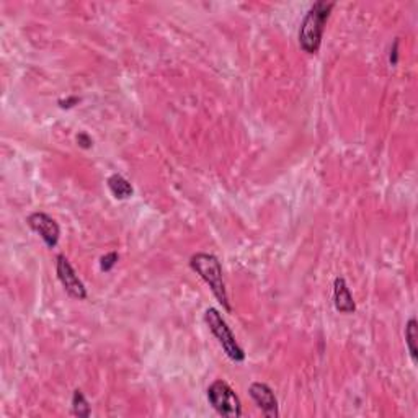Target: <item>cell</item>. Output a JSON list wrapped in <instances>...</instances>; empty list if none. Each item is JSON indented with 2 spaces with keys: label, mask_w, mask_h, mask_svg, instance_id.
Wrapping results in <instances>:
<instances>
[{
  "label": "cell",
  "mask_w": 418,
  "mask_h": 418,
  "mask_svg": "<svg viewBox=\"0 0 418 418\" xmlns=\"http://www.w3.org/2000/svg\"><path fill=\"white\" fill-rule=\"evenodd\" d=\"M334 6V2L319 0L309 8L301 24V28H299V46H301L304 53L316 54L319 51L322 36H324L325 31V24L329 20Z\"/></svg>",
  "instance_id": "cell-1"
},
{
  "label": "cell",
  "mask_w": 418,
  "mask_h": 418,
  "mask_svg": "<svg viewBox=\"0 0 418 418\" xmlns=\"http://www.w3.org/2000/svg\"><path fill=\"white\" fill-rule=\"evenodd\" d=\"M190 266H192L194 273L201 276L204 283L211 288L212 294H215L217 299V302H219L227 312L233 311L229 298H227L224 278H222L221 262L217 260L215 255H211V253L199 252V253H194V255L190 258Z\"/></svg>",
  "instance_id": "cell-2"
},
{
  "label": "cell",
  "mask_w": 418,
  "mask_h": 418,
  "mask_svg": "<svg viewBox=\"0 0 418 418\" xmlns=\"http://www.w3.org/2000/svg\"><path fill=\"white\" fill-rule=\"evenodd\" d=\"M204 322H206L209 330L212 331V335L217 338V342H219L227 356L235 363H242L245 360L244 349L240 348V345L234 337L233 330L229 329V325H227L226 320L222 319L219 311L215 307H209L208 311L204 312Z\"/></svg>",
  "instance_id": "cell-3"
},
{
  "label": "cell",
  "mask_w": 418,
  "mask_h": 418,
  "mask_svg": "<svg viewBox=\"0 0 418 418\" xmlns=\"http://www.w3.org/2000/svg\"><path fill=\"white\" fill-rule=\"evenodd\" d=\"M208 401L222 417L239 418L242 415V403L233 388L224 381H215L208 388Z\"/></svg>",
  "instance_id": "cell-4"
},
{
  "label": "cell",
  "mask_w": 418,
  "mask_h": 418,
  "mask_svg": "<svg viewBox=\"0 0 418 418\" xmlns=\"http://www.w3.org/2000/svg\"><path fill=\"white\" fill-rule=\"evenodd\" d=\"M56 271H57L59 281H61V284L64 286L66 293L69 294L71 298L79 299V301L87 299V289H85L84 283H82L80 278L75 273V270L72 268L71 262L67 260L64 255H57Z\"/></svg>",
  "instance_id": "cell-5"
},
{
  "label": "cell",
  "mask_w": 418,
  "mask_h": 418,
  "mask_svg": "<svg viewBox=\"0 0 418 418\" xmlns=\"http://www.w3.org/2000/svg\"><path fill=\"white\" fill-rule=\"evenodd\" d=\"M26 222L36 234H39V237L43 239V242L49 248L56 247L59 237H61V229H59L57 222L51 216L46 215V212H33V215L28 216Z\"/></svg>",
  "instance_id": "cell-6"
},
{
  "label": "cell",
  "mask_w": 418,
  "mask_h": 418,
  "mask_svg": "<svg viewBox=\"0 0 418 418\" xmlns=\"http://www.w3.org/2000/svg\"><path fill=\"white\" fill-rule=\"evenodd\" d=\"M248 394L253 399V402L257 403V407L260 408L263 415L270 418L278 417V401H276L275 392L271 390L270 385L265 383H253L248 388Z\"/></svg>",
  "instance_id": "cell-7"
},
{
  "label": "cell",
  "mask_w": 418,
  "mask_h": 418,
  "mask_svg": "<svg viewBox=\"0 0 418 418\" xmlns=\"http://www.w3.org/2000/svg\"><path fill=\"white\" fill-rule=\"evenodd\" d=\"M334 302L335 309L342 314H353L356 311V304L353 301L352 293L343 278H335L334 281Z\"/></svg>",
  "instance_id": "cell-8"
},
{
  "label": "cell",
  "mask_w": 418,
  "mask_h": 418,
  "mask_svg": "<svg viewBox=\"0 0 418 418\" xmlns=\"http://www.w3.org/2000/svg\"><path fill=\"white\" fill-rule=\"evenodd\" d=\"M107 183H108V188H110L111 194L116 199H128L129 197H133V192H134L133 185H131L122 175L113 174L111 176H108Z\"/></svg>",
  "instance_id": "cell-9"
},
{
  "label": "cell",
  "mask_w": 418,
  "mask_h": 418,
  "mask_svg": "<svg viewBox=\"0 0 418 418\" xmlns=\"http://www.w3.org/2000/svg\"><path fill=\"white\" fill-rule=\"evenodd\" d=\"M406 343H407L408 353H410L412 360L417 361L418 354H417V319H415V317H412V319L407 322Z\"/></svg>",
  "instance_id": "cell-10"
},
{
  "label": "cell",
  "mask_w": 418,
  "mask_h": 418,
  "mask_svg": "<svg viewBox=\"0 0 418 418\" xmlns=\"http://www.w3.org/2000/svg\"><path fill=\"white\" fill-rule=\"evenodd\" d=\"M72 412L77 417H89L90 415V406L85 399V395L80 392L79 389L74 390V395H72Z\"/></svg>",
  "instance_id": "cell-11"
},
{
  "label": "cell",
  "mask_w": 418,
  "mask_h": 418,
  "mask_svg": "<svg viewBox=\"0 0 418 418\" xmlns=\"http://www.w3.org/2000/svg\"><path fill=\"white\" fill-rule=\"evenodd\" d=\"M118 260H120V255H118L116 252L107 253V255H103L102 260H100V268H102V271H104V273H108V271L113 270V266L116 265Z\"/></svg>",
  "instance_id": "cell-12"
},
{
  "label": "cell",
  "mask_w": 418,
  "mask_h": 418,
  "mask_svg": "<svg viewBox=\"0 0 418 418\" xmlns=\"http://www.w3.org/2000/svg\"><path fill=\"white\" fill-rule=\"evenodd\" d=\"M77 143H79L80 147L90 149V147H92L93 140H92V138H90V136L87 133H80L79 136H77Z\"/></svg>",
  "instance_id": "cell-13"
},
{
  "label": "cell",
  "mask_w": 418,
  "mask_h": 418,
  "mask_svg": "<svg viewBox=\"0 0 418 418\" xmlns=\"http://www.w3.org/2000/svg\"><path fill=\"white\" fill-rule=\"evenodd\" d=\"M390 64L395 66L399 62V39L394 41V46L390 49V56H389Z\"/></svg>",
  "instance_id": "cell-14"
},
{
  "label": "cell",
  "mask_w": 418,
  "mask_h": 418,
  "mask_svg": "<svg viewBox=\"0 0 418 418\" xmlns=\"http://www.w3.org/2000/svg\"><path fill=\"white\" fill-rule=\"evenodd\" d=\"M75 103H79V98H77V97H71V98L61 100V102H59V104H61V108H71V107H74Z\"/></svg>",
  "instance_id": "cell-15"
}]
</instances>
